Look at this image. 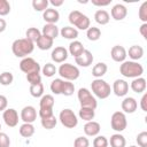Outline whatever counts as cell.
Wrapping results in <instances>:
<instances>
[{
  "mask_svg": "<svg viewBox=\"0 0 147 147\" xmlns=\"http://www.w3.org/2000/svg\"><path fill=\"white\" fill-rule=\"evenodd\" d=\"M110 2H111V0H105V1H102V0H92V3L94 6H98V7L108 6V5H110Z\"/></svg>",
  "mask_w": 147,
  "mask_h": 147,
  "instance_id": "681fc988",
  "label": "cell"
},
{
  "mask_svg": "<svg viewBox=\"0 0 147 147\" xmlns=\"http://www.w3.org/2000/svg\"><path fill=\"white\" fill-rule=\"evenodd\" d=\"M84 51H85V48H84L83 44H82L80 41H78V40H74V41L70 42V45H69V51H68V52H69L70 55H72L74 57H77V56H79Z\"/></svg>",
  "mask_w": 147,
  "mask_h": 147,
  "instance_id": "484cf974",
  "label": "cell"
},
{
  "mask_svg": "<svg viewBox=\"0 0 147 147\" xmlns=\"http://www.w3.org/2000/svg\"><path fill=\"white\" fill-rule=\"evenodd\" d=\"M138 16H139L140 21H142L144 23H147V1L142 2V5L140 6L139 11H138Z\"/></svg>",
  "mask_w": 147,
  "mask_h": 147,
  "instance_id": "b9f144b4",
  "label": "cell"
},
{
  "mask_svg": "<svg viewBox=\"0 0 147 147\" xmlns=\"http://www.w3.org/2000/svg\"><path fill=\"white\" fill-rule=\"evenodd\" d=\"M129 147H138V146H134V145H132V146H129Z\"/></svg>",
  "mask_w": 147,
  "mask_h": 147,
  "instance_id": "11a10c76",
  "label": "cell"
},
{
  "mask_svg": "<svg viewBox=\"0 0 147 147\" xmlns=\"http://www.w3.org/2000/svg\"><path fill=\"white\" fill-rule=\"evenodd\" d=\"M7 28V22L3 20V18H0V33L3 32Z\"/></svg>",
  "mask_w": 147,
  "mask_h": 147,
  "instance_id": "db71d44e",
  "label": "cell"
},
{
  "mask_svg": "<svg viewBox=\"0 0 147 147\" xmlns=\"http://www.w3.org/2000/svg\"><path fill=\"white\" fill-rule=\"evenodd\" d=\"M49 1L48 0H33L32 7L36 11H45L48 8Z\"/></svg>",
  "mask_w": 147,
  "mask_h": 147,
  "instance_id": "8d00e7d4",
  "label": "cell"
},
{
  "mask_svg": "<svg viewBox=\"0 0 147 147\" xmlns=\"http://www.w3.org/2000/svg\"><path fill=\"white\" fill-rule=\"evenodd\" d=\"M94 21L100 25H106L110 21V15L105 9H98L94 13Z\"/></svg>",
  "mask_w": 147,
  "mask_h": 147,
  "instance_id": "7402d4cb",
  "label": "cell"
},
{
  "mask_svg": "<svg viewBox=\"0 0 147 147\" xmlns=\"http://www.w3.org/2000/svg\"><path fill=\"white\" fill-rule=\"evenodd\" d=\"M107 70H108V67H107L106 63H103V62H98V63L93 67V69H92V75H93V77H95V78H101L102 76L106 75Z\"/></svg>",
  "mask_w": 147,
  "mask_h": 147,
  "instance_id": "f546056e",
  "label": "cell"
},
{
  "mask_svg": "<svg viewBox=\"0 0 147 147\" xmlns=\"http://www.w3.org/2000/svg\"><path fill=\"white\" fill-rule=\"evenodd\" d=\"M140 108L144 111H147V93H145L140 100Z\"/></svg>",
  "mask_w": 147,
  "mask_h": 147,
  "instance_id": "f907efd6",
  "label": "cell"
},
{
  "mask_svg": "<svg viewBox=\"0 0 147 147\" xmlns=\"http://www.w3.org/2000/svg\"><path fill=\"white\" fill-rule=\"evenodd\" d=\"M74 92H75V85H74V83L65 80V84H64V88H63L62 94L65 95V96H70V95L74 94Z\"/></svg>",
  "mask_w": 147,
  "mask_h": 147,
  "instance_id": "bcb514c9",
  "label": "cell"
},
{
  "mask_svg": "<svg viewBox=\"0 0 147 147\" xmlns=\"http://www.w3.org/2000/svg\"><path fill=\"white\" fill-rule=\"evenodd\" d=\"M14 80V76L10 71H3L0 74V84L3 86H8L13 83Z\"/></svg>",
  "mask_w": 147,
  "mask_h": 147,
  "instance_id": "74e56055",
  "label": "cell"
},
{
  "mask_svg": "<svg viewBox=\"0 0 147 147\" xmlns=\"http://www.w3.org/2000/svg\"><path fill=\"white\" fill-rule=\"evenodd\" d=\"M30 94L33 98H41L44 95V85H42V83L36 84V85H30Z\"/></svg>",
  "mask_w": 147,
  "mask_h": 147,
  "instance_id": "d590c367",
  "label": "cell"
},
{
  "mask_svg": "<svg viewBox=\"0 0 147 147\" xmlns=\"http://www.w3.org/2000/svg\"><path fill=\"white\" fill-rule=\"evenodd\" d=\"M8 106V100L5 95L0 94V111H5Z\"/></svg>",
  "mask_w": 147,
  "mask_h": 147,
  "instance_id": "c3c4849f",
  "label": "cell"
},
{
  "mask_svg": "<svg viewBox=\"0 0 147 147\" xmlns=\"http://www.w3.org/2000/svg\"><path fill=\"white\" fill-rule=\"evenodd\" d=\"M42 18L48 24H56V22L60 20V13L55 8H47L45 11H42Z\"/></svg>",
  "mask_w": 147,
  "mask_h": 147,
  "instance_id": "d6986e66",
  "label": "cell"
},
{
  "mask_svg": "<svg viewBox=\"0 0 147 147\" xmlns=\"http://www.w3.org/2000/svg\"><path fill=\"white\" fill-rule=\"evenodd\" d=\"M60 34L61 37H63L64 39H70V40H75L78 38V30L74 26H64L60 30Z\"/></svg>",
  "mask_w": 147,
  "mask_h": 147,
  "instance_id": "d4e9b609",
  "label": "cell"
},
{
  "mask_svg": "<svg viewBox=\"0 0 147 147\" xmlns=\"http://www.w3.org/2000/svg\"><path fill=\"white\" fill-rule=\"evenodd\" d=\"M0 130H1V124H0Z\"/></svg>",
  "mask_w": 147,
  "mask_h": 147,
  "instance_id": "9f6ffc18",
  "label": "cell"
},
{
  "mask_svg": "<svg viewBox=\"0 0 147 147\" xmlns=\"http://www.w3.org/2000/svg\"><path fill=\"white\" fill-rule=\"evenodd\" d=\"M84 133L87 136V137H96L101 130V126L98 122L95 121H90V122H86V124L84 125Z\"/></svg>",
  "mask_w": 147,
  "mask_h": 147,
  "instance_id": "ac0fdd59",
  "label": "cell"
},
{
  "mask_svg": "<svg viewBox=\"0 0 147 147\" xmlns=\"http://www.w3.org/2000/svg\"><path fill=\"white\" fill-rule=\"evenodd\" d=\"M51 57L55 63H64V61L68 59V49L63 46H57L52 51Z\"/></svg>",
  "mask_w": 147,
  "mask_h": 147,
  "instance_id": "5bb4252c",
  "label": "cell"
},
{
  "mask_svg": "<svg viewBox=\"0 0 147 147\" xmlns=\"http://www.w3.org/2000/svg\"><path fill=\"white\" fill-rule=\"evenodd\" d=\"M146 86H147L146 79L142 78V77L134 78V79L131 82V84H130L131 90H132L133 92H136V93H142V92H145Z\"/></svg>",
  "mask_w": 147,
  "mask_h": 147,
  "instance_id": "603a6c76",
  "label": "cell"
},
{
  "mask_svg": "<svg viewBox=\"0 0 147 147\" xmlns=\"http://www.w3.org/2000/svg\"><path fill=\"white\" fill-rule=\"evenodd\" d=\"M26 80L30 85H36L41 83V76L39 72H31L26 75Z\"/></svg>",
  "mask_w": 147,
  "mask_h": 147,
  "instance_id": "ab89813d",
  "label": "cell"
},
{
  "mask_svg": "<svg viewBox=\"0 0 147 147\" xmlns=\"http://www.w3.org/2000/svg\"><path fill=\"white\" fill-rule=\"evenodd\" d=\"M136 141H137V144H138L139 147H147V132L146 131L140 132L137 136Z\"/></svg>",
  "mask_w": 147,
  "mask_h": 147,
  "instance_id": "7bdbcfd3",
  "label": "cell"
},
{
  "mask_svg": "<svg viewBox=\"0 0 147 147\" xmlns=\"http://www.w3.org/2000/svg\"><path fill=\"white\" fill-rule=\"evenodd\" d=\"M93 60H94V57H93L92 53H91L88 49H85L79 56L75 57V62H76V64H78L79 67H84V68L90 67V65L92 64Z\"/></svg>",
  "mask_w": 147,
  "mask_h": 147,
  "instance_id": "9a60e30c",
  "label": "cell"
},
{
  "mask_svg": "<svg viewBox=\"0 0 147 147\" xmlns=\"http://www.w3.org/2000/svg\"><path fill=\"white\" fill-rule=\"evenodd\" d=\"M37 44V47L41 51H47V49H51L53 47V44H54V40L51 39L49 37H46V36H42L38 39V41L36 42Z\"/></svg>",
  "mask_w": 147,
  "mask_h": 147,
  "instance_id": "4316f807",
  "label": "cell"
},
{
  "mask_svg": "<svg viewBox=\"0 0 147 147\" xmlns=\"http://www.w3.org/2000/svg\"><path fill=\"white\" fill-rule=\"evenodd\" d=\"M56 124H57V118L54 115H52L51 117H47V118H42L41 119V126L44 129H46V130L54 129L56 126Z\"/></svg>",
  "mask_w": 147,
  "mask_h": 147,
  "instance_id": "e575fe53",
  "label": "cell"
},
{
  "mask_svg": "<svg viewBox=\"0 0 147 147\" xmlns=\"http://www.w3.org/2000/svg\"><path fill=\"white\" fill-rule=\"evenodd\" d=\"M64 84H65V80L64 79H62V78H56V79H54L52 83H51V86H49V88H51V91H52V93H54V94H62V92H63V88H64Z\"/></svg>",
  "mask_w": 147,
  "mask_h": 147,
  "instance_id": "83f0119b",
  "label": "cell"
},
{
  "mask_svg": "<svg viewBox=\"0 0 147 147\" xmlns=\"http://www.w3.org/2000/svg\"><path fill=\"white\" fill-rule=\"evenodd\" d=\"M68 18H69L70 24L74 25V26H76V29L87 30L91 26V21L88 18V16H86L83 13H80L79 10H72V11H70Z\"/></svg>",
  "mask_w": 147,
  "mask_h": 147,
  "instance_id": "277c9868",
  "label": "cell"
},
{
  "mask_svg": "<svg viewBox=\"0 0 147 147\" xmlns=\"http://www.w3.org/2000/svg\"><path fill=\"white\" fill-rule=\"evenodd\" d=\"M78 115H79L80 119L86 121V122H90V121H93V118H94V116H95V110L92 109V108L80 107Z\"/></svg>",
  "mask_w": 147,
  "mask_h": 147,
  "instance_id": "f1b7e54d",
  "label": "cell"
},
{
  "mask_svg": "<svg viewBox=\"0 0 147 147\" xmlns=\"http://www.w3.org/2000/svg\"><path fill=\"white\" fill-rule=\"evenodd\" d=\"M59 119L61 122V124L67 127V129H74L77 126L78 124V118L76 116V114L74 113V110H71L70 108H64L60 111L59 115Z\"/></svg>",
  "mask_w": 147,
  "mask_h": 147,
  "instance_id": "52a82bcc",
  "label": "cell"
},
{
  "mask_svg": "<svg viewBox=\"0 0 147 147\" xmlns=\"http://www.w3.org/2000/svg\"><path fill=\"white\" fill-rule=\"evenodd\" d=\"M110 125H111V129L116 132H122L126 129L127 126V121H126V116L123 111H115L113 115H111V118H110Z\"/></svg>",
  "mask_w": 147,
  "mask_h": 147,
  "instance_id": "ba28073f",
  "label": "cell"
},
{
  "mask_svg": "<svg viewBox=\"0 0 147 147\" xmlns=\"http://www.w3.org/2000/svg\"><path fill=\"white\" fill-rule=\"evenodd\" d=\"M110 15L115 21H122L126 17L127 15V9L124 5L122 3H116L115 6H113L111 10H110Z\"/></svg>",
  "mask_w": 147,
  "mask_h": 147,
  "instance_id": "e0dca14e",
  "label": "cell"
},
{
  "mask_svg": "<svg viewBox=\"0 0 147 147\" xmlns=\"http://www.w3.org/2000/svg\"><path fill=\"white\" fill-rule=\"evenodd\" d=\"M21 119L24 123H33L37 119V110L33 106H25L21 110Z\"/></svg>",
  "mask_w": 147,
  "mask_h": 147,
  "instance_id": "8fae6325",
  "label": "cell"
},
{
  "mask_svg": "<svg viewBox=\"0 0 147 147\" xmlns=\"http://www.w3.org/2000/svg\"><path fill=\"white\" fill-rule=\"evenodd\" d=\"M110 56L115 62L122 63L125 61V59L127 56L126 49L121 45H115V46H113V48L110 51Z\"/></svg>",
  "mask_w": 147,
  "mask_h": 147,
  "instance_id": "4fadbf2b",
  "label": "cell"
},
{
  "mask_svg": "<svg viewBox=\"0 0 147 147\" xmlns=\"http://www.w3.org/2000/svg\"><path fill=\"white\" fill-rule=\"evenodd\" d=\"M113 92L117 96H125L129 92V83L124 79H116L113 84Z\"/></svg>",
  "mask_w": 147,
  "mask_h": 147,
  "instance_id": "7c38bea8",
  "label": "cell"
},
{
  "mask_svg": "<svg viewBox=\"0 0 147 147\" xmlns=\"http://www.w3.org/2000/svg\"><path fill=\"white\" fill-rule=\"evenodd\" d=\"M10 13V3L7 0H0V16H6Z\"/></svg>",
  "mask_w": 147,
  "mask_h": 147,
  "instance_id": "ee69618b",
  "label": "cell"
},
{
  "mask_svg": "<svg viewBox=\"0 0 147 147\" xmlns=\"http://www.w3.org/2000/svg\"><path fill=\"white\" fill-rule=\"evenodd\" d=\"M109 142L105 136H96L93 140V147H108Z\"/></svg>",
  "mask_w": 147,
  "mask_h": 147,
  "instance_id": "60d3db41",
  "label": "cell"
},
{
  "mask_svg": "<svg viewBox=\"0 0 147 147\" xmlns=\"http://www.w3.org/2000/svg\"><path fill=\"white\" fill-rule=\"evenodd\" d=\"M41 71H42V74H44L45 77H53L57 72V69H56V67L53 63H46L42 67Z\"/></svg>",
  "mask_w": 147,
  "mask_h": 147,
  "instance_id": "f35d334b",
  "label": "cell"
},
{
  "mask_svg": "<svg viewBox=\"0 0 147 147\" xmlns=\"http://www.w3.org/2000/svg\"><path fill=\"white\" fill-rule=\"evenodd\" d=\"M5 124L9 127H15L18 124V113L14 108H7L2 114Z\"/></svg>",
  "mask_w": 147,
  "mask_h": 147,
  "instance_id": "30bf717a",
  "label": "cell"
},
{
  "mask_svg": "<svg viewBox=\"0 0 147 147\" xmlns=\"http://www.w3.org/2000/svg\"><path fill=\"white\" fill-rule=\"evenodd\" d=\"M63 0H51L49 1V3L52 5V6H54V7H60V6H62L63 5Z\"/></svg>",
  "mask_w": 147,
  "mask_h": 147,
  "instance_id": "f5cc1de1",
  "label": "cell"
},
{
  "mask_svg": "<svg viewBox=\"0 0 147 147\" xmlns=\"http://www.w3.org/2000/svg\"><path fill=\"white\" fill-rule=\"evenodd\" d=\"M18 131H20V134L23 138H30L34 134V126L31 123H23L20 126Z\"/></svg>",
  "mask_w": 147,
  "mask_h": 147,
  "instance_id": "1f68e13d",
  "label": "cell"
},
{
  "mask_svg": "<svg viewBox=\"0 0 147 147\" xmlns=\"http://www.w3.org/2000/svg\"><path fill=\"white\" fill-rule=\"evenodd\" d=\"M57 72L61 76V78H63L64 80H68V82L78 79V77L80 75L79 69L71 63H62L59 67Z\"/></svg>",
  "mask_w": 147,
  "mask_h": 147,
  "instance_id": "8992f818",
  "label": "cell"
},
{
  "mask_svg": "<svg viewBox=\"0 0 147 147\" xmlns=\"http://www.w3.org/2000/svg\"><path fill=\"white\" fill-rule=\"evenodd\" d=\"M91 88L93 94L99 99H107L111 93L110 85L101 78H95L94 80H92Z\"/></svg>",
  "mask_w": 147,
  "mask_h": 147,
  "instance_id": "3957f363",
  "label": "cell"
},
{
  "mask_svg": "<svg viewBox=\"0 0 147 147\" xmlns=\"http://www.w3.org/2000/svg\"><path fill=\"white\" fill-rule=\"evenodd\" d=\"M86 37L91 41H96L101 37V30L99 28H96V26H90L86 30Z\"/></svg>",
  "mask_w": 147,
  "mask_h": 147,
  "instance_id": "836d02e7",
  "label": "cell"
},
{
  "mask_svg": "<svg viewBox=\"0 0 147 147\" xmlns=\"http://www.w3.org/2000/svg\"><path fill=\"white\" fill-rule=\"evenodd\" d=\"M126 54L132 61H138L144 56V48L139 45H132L126 52Z\"/></svg>",
  "mask_w": 147,
  "mask_h": 147,
  "instance_id": "cb8c5ba5",
  "label": "cell"
},
{
  "mask_svg": "<svg viewBox=\"0 0 147 147\" xmlns=\"http://www.w3.org/2000/svg\"><path fill=\"white\" fill-rule=\"evenodd\" d=\"M20 69L24 72V74H31V72H40L41 68H40V64L32 57H24L21 60L20 62Z\"/></svg>",
  "mask_w": 147,
  "mask_h": 147,
  "instance_id": "9c48e42d",
  "label": "cell"
},
{
  "mask_svg": "<svg viewBox=\"0 0 147 147\" xmlns=\"http://www.w3.org/2000/svg\"><path fill=\"white\" fill-rule=\"evenodd\" d=\"M140 33H141V36L145 39H147V23H142L141 24V26H140Z\"/></svg>",
  "mask_w": 147,
  "mask_h": 147,
  "instance_id": "816d5d0a",
  "label": "cell"
},
{
  "mask_svg": "<svg viewBox=\"0 0 147 147\" xmlns=\"http://www.w3.org/2000/svg\"><path fill=\"white\" fill-rule=\"evenodd\" d=\"M121 107H122V110H123L124 114L125 113L126 114H133L138 108V102L134 98L126 96V98L123 99V101L121 103Z\"/></svg>",
  "mask_w": 147,
  "mask_h": 147,
  "instance_id": "2e32d148",
  "label": "cell"
},
{
  "mask_svg": "<svg viewBox=\"0 0 147 147\" xmlns=\"http://www.w3.org/2000/svg\"><path fill=\"white\" fill-rule=\"evenodd\" d=\"M119 72L126 78H138L144 74V67L136 61H124L119 67Z\"/></svg>",
  "mask_w": 147,
  "mask_h": 147,
  "instance_id": "7a4b0ae2",
  "label": "cell"
},
{
  "mask_svg": "<svg viewBox=\"0 0 147 147\" xmlns=\"http://www.w3.org/2000/svg\"><path fill=\"white\" fill-rule=\"evenodd\" d=\"M74 147H90V140L86 137H78L74 141Z\"/></svg>",
  "mask_w": 147,
  "mask_h": 147,
  "instance_id": "f6af8a7d",
  "label": "cell"
},
{
  "mask_svg": "<svg viewBox=\"0 0 147 147\" xmlns=\"http://www.w3.org/2000/svg\"><path fill=\"white\" fill-rule=\"evenodd\" d=\"M54 103H55V100H54V96L53 95H51V94H44L40 98V101H39V109L53 110Z\"/></svg>",
  "mask_w": 147,
  "mask_h": 147,
  "instance_id": "44dd1931",
  "label": "cell"
},
{
  "mask_svg": "<svg viewBox=\"0 0 147 147\" xmlns=\"http://www.w3.org/2000/svg\"><path fill=\"white\" fill-rule=\"evenodd\" d=\"M41 34H42V36H46V37H49L51 39L54 40V39L60 34V30H59V28L56 26V24H48V23H46V24L42 26Z\"/></svg>",
  "mask_w": 147,
  "mask_h": 147,
  "instance_id": "ffe728a7",
  "label": "cell"
},
{
  "mask_svg": "<svg viewBox=\"0 0 147 147\" xmlns=\"http://www.w3.org/2000/svg\"><path fill=\"white\" fill-rule=\"evenodd\" d=\"M10 146V139L7 133L0 131V147H9Z\"/></svg>",
  "mask_w": 147,
  "mask_h": 147,
  "instance_id": "7dc6e473",
  "label": "cell"
},
{
  "mask_svg": "<svg viewBox=\"0 0 147 147\" xmlns=\"http://www.w3.org/2000/svg\"><path fill=\"white\" fill-rule=\"evenodd\" d=\"M108 142L110 144L111 147H125V145H126V140H125L124 136H122L121 133L113 134Z\"/></svg>",
  "mask_w": 147,
  "mask_h": 147,
  "instance_id": "4dcf8cb0",
  "label": "cell"
},
{
  "mask_svg": "<svg viewBox=\"0 0 147 147\" xmlns=\"http://www.w3.org/2000/svg\"><path fill=\"white\" fill-rule=\"evenodd\" d=\"M33 49H34V42H32L26 38L16 39L11 44V51L16 57L24 59L28 55H30L33 52Z\"/></svg>",
  "mask_w": 147,
  "mask_h": 147,
  "instance_id": "6da1fadb",
  "label": "cell"
},
{
  "mask_svg": "<svg viewBox=\"0 0 147 147\" xmlns=\"http://www.w3.org/2000/svg\"><path fill=\"white\" fill-rule=\"evenodd\" d=\"M40 37H41V31L37 28H29L25 32V38L31 40L32 42H37Z\"/></svg>",
  "mask_w": 147,
  "mask_h": 147,
  "instance_id": "d6a6232c",
  "label": "cell"
},
{
  "mask_svg": "<svg viewBox=\"0 0 147 147\" xmlns=\"http://www.w3.org/2000/svg\"><path fill=\"white\" fill-rule=\"evenodd\" d=\"M77 98H78V101L80 103V107L92 108L94 110L98 107V101H96L95 96L90 92V90H87L85 87H82V88L78 90Z\"/></svg>",
  "mask_w": 147,
  "mask_h": 147,
  "instance_id": "5b68a950",
  "label": "cell"
}]
</instances>
